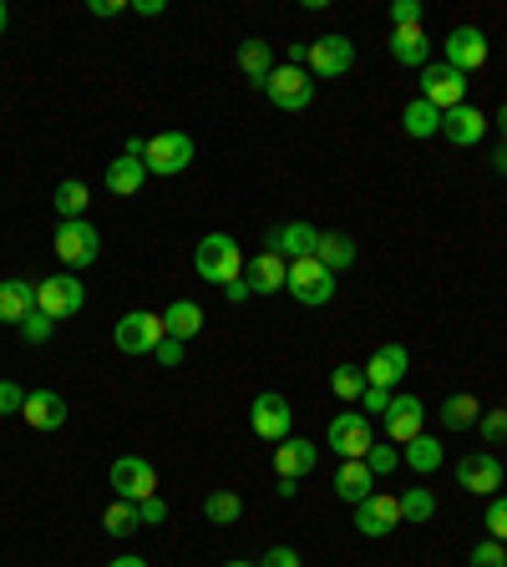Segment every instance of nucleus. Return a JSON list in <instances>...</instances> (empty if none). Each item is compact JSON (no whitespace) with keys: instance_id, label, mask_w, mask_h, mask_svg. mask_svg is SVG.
<instances>
[{"instance_id":"f257e3e1","label":"nucleus","mask_w":507,"mask_h":567,"mask_svg":"<svg viewBox=\"0 0 507 567\" xmlns=\"http://www.w3.org/2000/svg\"><path fill=\"white\" fill-rule=\"evenodd\" d=\"M193 269H199L203 284H239L244 279V249L234 243L228 234H209L199 243V253H193Z\"/></svg>"},{"instance_id":"f03ea898","label":"nucleus","mask_w":507,"mask_h":567,"mask_svg":"<svg viewBox=\"0 0 507 567\" xmlns=\"http://www.w3.org/2000/svg\"><path fill=\"white\" fill-rule=\"evenodd\" d=\"M249 426H254L259 441L280 446V441L294 435V406L280 396V390H264V396H254V406H249Z\"/></svg>"},{"instance_id":"7ed1b4c3","label":"nucleus","mask_w":507,"mask_h":567,"mask_svg":"<svg viewBox=\"0 0 507 567\" xmlns=\"http://www.w3.org/2000/svg\"><path fill=\"white\" fill-rule=\"evenodd\" d=\"M356 67V41L340 36V31H330V36L320 41H309V56H305V71L315 81H335V77H346V71Z\"/></svg>"},{"instance_id":"20e7f679","label":"nucleus","mask_w":507,"mask_h":567,"mask_svg":"<svg viewBox=\"0 0 507 567\" xmlns=\"http://www.w3.org/2000/svg\"><path fill=\"white\" fill-rule=\"evenodd\" d=\"M259 92L280 106V112H305V106L315 102V77H309L305 67H274Z\"/></svg>"},{"instance_id":"39448f33","label":"nucleus","mask_w":507,"mask_h":567,"mask_svg":"<svg viewBox=\"0 0 507 567\" xmlns=\"http://www.w3.org/2000/svg\"><path fill=\"white\" fill-rule=\"evenodd\" d=\"M56 259L67 269H92L97 253H102V238H97V228L87 224V218H67V224L56 228Z\"/></svg>"},{"instance_id":"423d86ee","label":"nucleus","mask_w":507,"mask_h":567,"mask_svg":"<svg viewBox=\"0 0 507 567\" xmlns=\"http://www.w3.org/2000/svg\"><path fill=\"white\" fill-rule=\"evenodd\" d=\"M284 290H290L300 304H309V309H320V304L335 299V274L320 264V259H294Z\"/></svg>"},{"instance_id":"0eeeda50","label":"nucleus","mask_w":507,"mask_h":567,"mask_svg":"<svg viewBox=\"0 0 507 567\" xmlns=\"http://www.w3.org/2000/svg\"><path fill=\"white\" fill-rule=\"evenodd\" d=\"M81 304H87V284L77 274H52L36 284V309L52 319H71L81 315Z\"/></svg>"},{"instance_id":"6e6552de","label":"nucleus","mask_w":507,"mask_h":567,"mask_svg":"<svg viewBox=\"0 0 507 567\" xmlns=\"http://www.w3.org/2000/svg\"><path fill=\"white\" fill-rule=\"evenodd\" d=\"M188 162H193V137L188 133L147 137V152H143L147 172H158V178H178V172H188Z\"/></svg>"},{"instance_id":"1a4fd4ad","label":"nucleus","mask_w":507,"mask_h":567,"mask_svg":"<svg viewBox=\"0 0 507 567\" xmlns=\"http://www.w3.org/2000/svg\"><path fill=\"white\" fill-rule=\"evenodd\" d=\"M162 340H168V330H162V315H153V309H133V315L117 319V350L122 355H153Z\"/></svg>"},{"instance_id":"9d476101","label":"nucleus","mask_w":507,"mask_h":567,"mask_svg":"<svg viewBox=\"0 0 507 567\" xmlns=\"http://www.w3.org/2000/svg\"><path fill=\"white\" fill-rule=\"evenodd\" d=\"M421 102H431L437 112H452V106L467 102V77L452 71L447 61H427L421 67Z\"/></svg>"},{"instance_id":"9b49d317","label":"nucleus","mask_w":507,"mask_h":567,"mask_svg":"<svg viewBox=\"0 0 507 567\" xmlns=\"http://www.w3.org/2000/svg\"><path fill=\"white\" fill-rule=\"evenodd\" d=\"M330 446L346 456V462H365V451L375 446L371 435V416H361V410H340V416H330Z\"/></svg>"},{"instance_id":"f8f14e48","label":"nucleus","mask_w":507,"mask_h":567,"mask_svg":"<svg viewBox=\"0 0 507 567\" xmlns=\"http://www.w3.org/2000/svg\"><path fill=\"white\" fill-rule=\"evenodd\" d=\"M112 491H117L122 501L158 497V466L147 462V456H117V462H112Z\"/></svg>"},{"instance_id":"ddd939ff","label":"nucleus","mask_w":507,"mask_h":567,"mask_svg":"<svg viewBox=\"0 0 507 567\" xmlns=\"http://www.w3.org/2000/svg\"><path fill=\"white\" fill-rule=\"evenodd\" d=\"M457 481H462L472 497H497V487H503V462H497L493 451H467V456L457 462Z\"/></svg>"},{"instance_id":"4468645a","label":"nucleus","mask_w":507,"mask_h":567,"mask_svg":"<svg viewBox=\"0 0 507 567\" xmlns=\"http://www.w3.org/2000/svg\"><path fill=\"white\" fill-rule=\"evenodd\" d=\"M441 46H447V67L462 71V77L487 67V36L477 26H452V36L441 41Z\"/></svg>"},{"instance_id":"2eb2a0df","label":"nucleus","mask_w":507,"mask_h":567,"mask_svg":"<svg viewBox=\"0 0 507 567\" xmlns=\"http://www.w3.org/2000/svg\"><path fill=\"white\" fill-rule=\"evenodd\" d=\"M396 528H401V501L386 497V491H375V497H365L356 507V532H365V537H391Z\"/></svg>"},{"instance_id":"dca6fc26","label":"nucleus","mask_w":507,"mask_h":567,"mask_svg":"<svg viewBox=\"0 0 507 567\" xmlns=\"http://www.w3.org/2000/svg\"><path fill=\"white\" fill-rule=\"evenodd\" d=\"M284 279H290V259L274 249L254 253V259H244V284H249L254 294H280Z\"/></svg>"},{"instance_id":"f3484780","label":"nucleus","mask_w":507,"mask_h":567,"mask_svg":"<svg viewBox=\"0 0 507 567\" xmlns=\"http://www.w3.org/2000/svg\"><path fill=\"white\" fill-rule=\"evenodd\" d=\"M386 435L396 441V446H406V441H416L421 435V426H427V406L416 396H391V406H386Z\"/></svg>"},{"instance_id":"a211bd4d","label":"nucleus","mask_w":507,"mask_h":567,"mask_svg":"<svg viewBox=\"0 0 507 567\" xmlns=\"http://www.w3.org/2000/svg\"><path fill=\"white\" fill-rule=\"evenodd\" d=\"M441 137L452 147H477L482 137H487V117H482L472 102L452 106V112H441Z\"/></svg>"},{"instance_id":"6ab92c4d","label":"nucleus","mask_w":507,"mask_h":567,"mask_svg":"<svg viewBox=\"0 0 507 567\" xmlns=\"http://www.w3.org/2000/svg\"><path fill=\"white\" fill-rule=\"evenodd\" d=\"M21 421H26L31 431H61V426H67V400L56 396V390H26Z\"/></svg>"},{"instance_id":"aec40b11","label":"nucleus","mask_w":507,"mask_h":567,"mask_svg":"<svg viewBox=\"0 0 507 567\" xmlns=\"http://www.w3.org/2000/svg\"><path fill=\"white\" fill-rule=\"evenodd\" d=\"M315 462H320V446H315V441H305V435H290V441H280V446H274V472L290 476V481L309 476V472H315Z\"/></svg>"},{"instance_id":"412c9836","label":"nucleus","mask_w":507,"mask_h":567,"mask_svg":"<svg viewBox=\"0 0 507 567\" xmlns=\"http://www.w3.org/2000/svg\"><path fill=\"white\" fill-rule=\"evenodd\" d=\"M365 385H381V390H391V385L412 370V355H406V344H381L371 360H365Z\"/></svg>"},{"instance_id":"4be33fe9","label":"nucleus","mask_w":507,"mask_h":567,"mask_svg":"<svg viewBox=\"0 0 507 567\" xmlns=\"http://www.w3.org/2000/svg\"><path fill=\"white\" fill-rule=\"evenodd\" d=\"M315 243H320V228H309V224H284L269 234V249L284 253V259H315Z\"/></svg>"},{"instance_id":"5701e85b","label":"nucleus","mask_w":507,"mask_h":567,"mask_svg":"<svg viewBox=\"0 0 507 567\" xmlns=\"http://www.w3.org/2000/svg\"><path fill=\"white\" fill-rule=\"evenodd\" d=\"M36 309V284L31 279H0V325H21Z\"/></svg>"},{"instance_id":"b1692460","label":"nucleus","mask_w":507,"mask_h":567,"mask_svg":"<svg viewBox=\"0 0 507 567\" xmlns=\"http://www.w3.org/2000/svg\"><path fill=\"white\" fill-rule=\"evenodd\" d=\"M441 462H447V451H441V441L437 435H416V441H406L401 446V466H412L416 476H431V472H441Z\"/></svg>"},{"instance_id":"393cba45","label":"nucleus","mask_w":507,"mask_h":567,"mask_svg":"<svg viewBox=\"0 0 507 567\" xmlns=\"http://www.w3.org/2000/svg\"><path fill=\"white\" fill-rule=\"evenodd\" d=\"M335 491H340L350 507H361L365 497H375V472L365 462H340V472H335Z\"/></svg>"},{"instance_id":"a878e982","label":"nucleus","mask_w":507,"mask_h":567,"mask_svg":"<svg viewBox=\"0 0 507 567\" xmlns=\"http://www.w3.org/2000/svg\"><path fill=\"white\" fill-rule=\"evenodd\" d=\"M162 330H168V340H193V334L203 330V304L193 299H173L168 309H162Z\"/></svg>"},{"instance_id":"bb28decb","label":"nucleus","mask_w":507,"mask_h":567,"mask_svg":"<svg viewBox=\"0 0 507 567\" xmlns=\"http://www.w3.org/2000/svg\"><path fill=\"white\" fill-rule=\"evenodd\" d=\"M391 56H396L401 67H427V56H431V41H427V31L421 26H401V31H391Z\"/></svg>"},{"instance_id":"cd10ccee","label":"nucleus","mask_w":507,"mask_h":567,"mask_svg":"<svg viewBox=\"0 0 507 567\" xmlns=\"http://www.w3.org/2000/svg\"><path fill=\"white\" fill-rule=\"evenodd\" d=\"M315 259H320L330 274H340V269L356 264V238L340 234V228H330V234H320V243H315Z\"/></svg>"},{"instance_id":"c85d7f7f","label":"nucleus","mask_w":507,"mask_h":567,"mask_svg":"<svg viewBox=\"0 0 507 567\" xmlns=\"http://www.w3.org/2000/svg\"><path fill=\"white\" fill-rule=\"evenodd\" d=\"M143 183H147L143 158H117V162H108V193H117V199H133V193H143Z\"/></svg>"},{"instance_id":"c756f323","label":"nucleus","mask_w":507,"mask_h":567,"mask_svg":"<svg viewBox=\"0 0 507 567\" xmlns=\"http://www.w3.org/2000/svg\"><path fill=\"white\" fill-rule=\"evenodd\" d=\"M239 71L254 81V87H264L269 71H274V52H269V41H259V36L244 41L239 46Z\"/></svg>"},{"instance_id":"7c9ffc66","label":"nucleus","mask_w":507,"mask_h":567,"mask_svg":"<svg viewBox=\"0 0 507 567\" xmlns=\"http://www.w3.org/2000/svg\"><path fill=\"white\" fill-rule=\"evenodd\" d=\"M401 127H406V137H441V112L431 102H406V112H401Z\"/></svg>"},{"instance_id":"2f4dec72","label":"nucleus","mask_w":507,"mask_h":567,"mask_svg":"<svg viewBox=\"0 0 507 567\" xmlns=\"http://www.w3.org/2000/svg\"><path fill=\"white\" fill-rule=\"evenodd\" d=\"M330 390H335V400H346V406H361V396H365V370H361V365H335Z\"/></svg>"},{"instance_id":"473e14b6","label":"nucleus","mask_w":507,"mask_h":567,"mask_svg":"<svg viewBox=\"0 0 507 567\" xmlns=\"http://www.w3.org/2000/svg\"><path fill=\"white\" fill-rule=\"evenodd\" d=\"M102 528L112 532V537H133V532H143V517H137V501H112L108 512H102Z\"/></svg>"},{"instance_id":"72a5a7b5","label":"nucleus","mask_w":507,"mask_h":567,"mask_svg":"<svg viewBox=\"0 0 507 567\" xmlns=\"http://www.w3.org/2000/svg\"><path fill=\"white\" fill-rule=\"evenodd\" d=\"M477 416H482L477 396H447V406H441V426L447 431H467V426H477Z\"/></svg>"},{"instance_id":"f704fd0d","label":"nucleus","mask_w":507,"mask_h":567,"mask_svg":"<svg viewBox=\"0 0 507 567\" xmlns=\"http://www.w3.org/2000/svg\"><path fill=\"white\" fill-rule=\"evenodd\" d=\"M401 522H416V528H421V522H431V517H437V497H431L427 487H412V491H401Z\"/></svg>"},{"instance_id":"c9c22d12","label":"nucleus","mask_w":507,"mask_h":567,"mask_svg":"<svg viewBox=\"0 0 507 567\" xmlns=\"http://www.w3.org/2000/svg\"><path fill=\"white\" fill-rule=\"evenodd\" d=\"M203 517H209L214 528H234V522L244 517V501L234 497V491H214V497L203 501Z\"/></svg>"},{"instance_id":"e433bc0d","label":"nucleus","mask_w":507,"mask_h":567,"mask_svg":"<svg viewBox=\"0 0 507 567\" xmlns=\"http://www.w3.org/2000/svg\"><path fill=\"white\" fill-rule=\"evenodd\" d=\"M87 203H92V193H87V183H77V178H67V183L56 188V213H61V224H67V218H81Z\"/></svg>"},{"instance_id":"4c0bfd02","label":"nucleus","mask_w":507,"mask_h":567,"mask_svg":"<svg viewBox=\"0 0 507 567\" xmlns=\"http://www.w3.org/2000/svg\"><path fill=\"white\" fill-rule=\"evenodd\" d=\"M52 330H56V319L41 315V309H31V315L21 319V334H26L31 344H46V340H52Z\"/></svg>"},{"instance_id":"58836bf2","label":"nucleus","mask_w":507,"mask_h":567,"mask_svg":"<svg viewBox=\"0 0 507 567\" xmlns=\"http://www.w3.org/2000/svg\"><path fill=\"white\" fill-rule=\"evenodd\" d=\"M477 431L487 435L493 446H497V441H507V406H497V410H482V416H477Z\"/></svg>"},{"instance_id":"ea45409f","label":"nucleus","mask_w":507,"mask_h":567,"mask_svg":"<svg viewBox=\"0 0 507 567\" xmlns=\"http://www.w3.org/2000/svg\"><path fill=\"white\" fill-rule=\"evenodd\" d=\"M365 466H371L375 476H391L401 466V451L396 446H371V451H365Z\"/></svg>"},{"instance_id":"a19ab883","label":"nucleus","mask_w":507,"mask_h":567,"mask_svg":"<svg viewBox=\"0 0 507 567\" xmlns=\"http://www.w3.org/2000/svg\"><path fill=\"white\" fill-rule=\"evenodd\" d=\"M467 567H507V547L503 542H482V547H472Z\"/></svg>"},{"instance_id":"79ce46f5","label":"nucleus","mask_w":507,"mask_h":567,"mask_svg":"<svg viewBox=\"0 0 507 567\" xmlns=\"http://www.w3.org/2000/svg\"><path fill=\"white\" fill-rule=\"evenodd\" d=\"M391 26H421V0H396L391 5Z\"/></svg>"},{"instance_id":"37998d69","label":"nucleus","mask_w":507,"mask_h":567,"mask_svg":"<svg viewBox=\"0 0 507 567\" xmlns=\"http://www.w3.org/2000/svg\"><path fill=\"white\" fill-rule=\"evenodd\" d=\"M21 406H26V390L15 381H0V416H21Z\"/></svg>"},{"instance_id":"c03bdc74","label":"nucleus","mask_w":507,"mask_h":567,"mask_svg":"<svg viewBox=\"0 0 507 567\" xmlns=\"http://www.w3.org/2000/svg\"><path fill=\"white\" fill-rule=\"evenodd\" d=\"M137 517H143V528H162V522H168V501L162 497L137 501Z\"/></svg>"},{"instance_id":"a18cd8bd","label":"nucleus","mask_w":507,"mask_h":567,"mask_svg":"<svg viewBox=\"0 0 507 567\" xmlns=\"http://www.w3.org/2000/svg\"><path fill=\"white\" fill-rule=\"evenodd\" d=\"M487 528H493V542H507V497L487 501Z\"/></svg>"},{"instance_id":"49530a36","label":"nucleus","mask_w":507,"mask_h":567,"mask_svg":"<svg viewBox=\"0 0 507 567\" xmlns=\"http://www.w3.org/2000/svg\"><path fill=\"white\" fill-rule=\"evenodd\" d=\"M386 406H391V390H381V385H365L361 416H386Z\"/></svg>"},{"instance_id":"de8ad7c7","label":"nucleus","mask_w":507,"mask_h":567,"mask_svg":"<svg viewBox=\"0 0 507 567\" xmlns=\"http://www.w3.org/2000/svg\"><path fill=\"white\" fill-rule=\"evenodd\" d=\"M259 567H305V563H300V553H294V547H269Z\"/></svg>"},{"instance_id":"09e8293b","label":"nucleus","mask_w":507,"mask_h":567,"mask_svg":"<svg viewBox=\"0 0 507 567\" xmlns=\"http://www.w3.org/2000/svg\"><path fill=\"white\" fill-rule=\"evenodd\" d=\"M153 355H158V365H168V370L183 365V340H162L158 350H153Z\"/></svg>"},{"instance_id":"8fccbe9b","label":"nucleus","mask_w":507,"mask_h":567,"mask_svg":"<svg viewBox=\"0 0 507 567\" xmlns=\"http://www.w3.org/2000/svg\"><path fill=\"white\" fill-rule=\"evenodd\" d=\"M122 11H133V5H122V0H92L97 21H112V15H122Z\"/></svg>"},{"instance_id":"3c124183","label":"nucleus","mask_w":507,"mask_h":567,"mask_svg":"<svg viewBox=\"0 0 507 567\" xmlns=\"http://www.w3.org/2000/svg\"><path fill=\"white\" fill-rule=\"evenodd\" d=\"M224 294H228V304H244V299H249V294H254V290H249V284H244V279H239V284H228V290H224Z\"/></svg>"},{"instance_id":"603ef678","label":"nucleus","mask_w":507,"mask_h":567,"mask_svg":"<svg viewBox=\"0 0 507 567\" xmlns=\"http://www.w3.org/2000/svg\"><path fill=\"white\" fill-rule=\"evenodd\" d=\"M137 15H162V0H133Z\"/></svg>"},{"instance_id":"864d4df0","label":"nucleus","mask_w":507,"mask_h":567,"mask_svg":"<svg viewBox=\"0 0 507 567\" xmlns=\"http://www.w3.org/2000/svg\"><path fill=\"white\" fill-rule=\"evenodd\" d=\"M493 168H497V172H503V178H507V143H503V147H497V152H493Z\"/></svg>"},{"instance_id":"5fc2aeb1","label":"nucleus","mask_w":507,"mask_h":567,"mask_svg":"<svg viewBox=\"0 0 507 567\" xmlns=\"http://www.w3.org/2000/svg\"><path fill=\"white\" fill-rule=\"evenodd\" d=\"M5 31H11V5L0 0V36H5Z\"/></svg>"},{"instance_id":"6e6d98bb","label":"nucleus","mask_w":507,"mask_h":567,"mask_svg":"<svg viewBox=\"0 0 507 567\" xmlns=\"http://www.w3.org/2000/svg\"><path fill=\"white\" fill-rule=\"evenodd\" d=\"M497 133H503V143H507V102L497 106Z\"/></svg>"},{"instance_id":"4d7b16f0","label":"nucleus","mask_w":507,"mask_h":567,"mask_svg":"<svg viewBox=\"0 0 507 567\" xmlns=\"http://www.w3.org/2000/svg\"><path fill=\"white\" fill-rule=\"evenodd\" d=\"M108 567H147L143 557H117V563H108Z\"/></svg>"},{"instance_id":"13d9d810","label":"nucleus","mask_w":507,"mask_h":567,"mask_svg":"<svg viewBox=\"0 0 507 567\" xmlns=\"http://www.w3.org/2000/svg\"><path fill=\"white\" fill-rule=\"evenodd\" d=\"M224 567H259V563H224Z\"/></svg>"},{"instance_id":"bf43d9fd","label":"nucleus","mask_w":507,"mask_h":567,"mask_svg":"<svg viewBox=\"0 0 507 567\" xmlns=\"http://www.w3.org/2000/svg\"><path fill=\"white\" fill-rule=\"evenodd\" d=\"M503 547H507V542H503Z\"/></svg>"}]
</instances>
